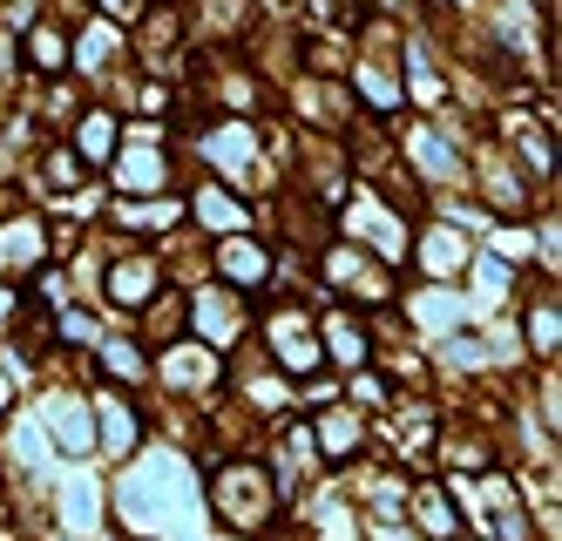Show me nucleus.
Here are the masks:
<instances>
[{
	"label": "nucleus",
	"mask_w": 562,
	"mask_h": 541,
	"mask_svg": "<svg viewBox=\"0 0 562 541\" xmlns=\"http://www.w3.org/2000/svg\"><path fill=\"white\" fill-rule=\"evenodd\" d=\"M461 258H468V237H461V230H427V237H420V264H427L434 278H454Z\"/></svg>",
	"instance_id": "39448f33"
},
{
	"label": "nucleus",
	"mask_w": 562,
	"mask_h": 541,
	"mask_svg": "<svg viewBox=\"0 0 562 541\" xmlns=\"http://www.w3.org/2000/svg\"><path fill=\"white\" fill-rule=\"evenodd\" d=\"M414 156H420V170H427V177H440V183L454 177V149L440 143V136H427V129H420V136H414Z\"/></svg>",
	"instance_id": "2eb2a0df"
},
{
	"label": "nucleus",
	"mask_w": 562,
	"mask_h": 541,
	"mask_svg": "<svg viewBox=\"0 0 562 541\" xmlns=\"http://www.w3.org/2000/svg\"><path fill=\"white\" fill-rule=\"evenodd\" d=\"M448 359H454V365H474V359H481V346H474V339H454V346H448Z\"/></svg>",
	"instance_id": "a878e982"
},
{
	"label": "nucleus",
	"mask_w": 562,
	"mask_h": 541,
	"mask_svg": "<svg viewBox=\"0 0 562 541\" xmlns=\"http://www.w3.org/2000/svg\"><path fill=\"white\" fill-rule=\"evenodd\" d=\"M109 149H115V115H109V109H95V115L82 122V156H89V162H102Z\"/></svg>",
	"instance_id": "dca6fc26"
},
{
	"label": "nucleus",
	"mask_w": 562,
	"mask_h": 541,
	"mask_svg": "<svg viewBox=\"0 0 562 541\" xmlns=\"http://www.w3.org/2000/svg\"><path fill=\"white\" fill-rule=\"evenodd\" d=\"M217 515L231 528H265V515H271V481H265V467H224L217 474Z\"/></svg>",
	"instance_id": "f257e3e1"
},
{
	"label": "nucleus",
	"mask_w": 562,
	"mask_h": 541,
	"mask_svg": "<svg viewBox=\"0 0 562 541\" xmlns=\"http://www.w3.org/2000/svg\"><path fill=\"white\" fill-rule=\"evenodd\" d=\"M48 177H55V183H75V177H82V162H75V156H55Z\"/></svg>",
	"instance_id": "b1692460"
},
{
	"label": "nucleus",
	"mask_w": 562,
	"mask_h": 541,
	"mask_svg": "<svg viewBox=\"0 0 562 541\" xmlns=\"http://www.w3.org/2000/svg\"><path fill=\"white\" fill-rule=\"evenodd\" d=\"M196 217H204L211 230H231L237 237V230H245V203H237L231 190H204V196H196Z\"/></svg>",
	"instance_id": "f8f14e48"
},
{
	"label": "nucleus",
	"mask_w": 562,
	"mask_h": 541,
	"mask_svg": "<svg viewBox=\"0 0 562 541\" xmlns=\"http://www.w3.org/2000/svg\"><path fill=\"white\" fill-rule=\"evenodd\" d=\"M271 346H285L292 372H312V359H318V346L305 339V318H299V312H285V318H271Z\"/></svg>",
	"instance_id": "1a4fd4ad"
},
{
	"label": "nucleus",
	"mask_w": 562,
	"mask_h": 541,
	"mask_svg": "<svg viewBox=\"0 0 562 541\" xmlns=\"http://www.w3.org/2000/svg\"><path fill=\"white\" fill-rule=\"evenodd\" d=\"M367 95H373V102H380V109L393 115V109H400V81H393L386 68H367Z\"/></svg>",
	"instance_id": "4be33fe9"
},
{
	"label": "nucleus",
	"mask_w": 562,
	"mask_h": 541,
	"mask_svg": "<svg viewBox=\"0 0 562 541\" xmlns=\"http://www.w3.org/2000/svg\"><path fill=\"white\" fill-rule=\"evenodd\" d=\"M196 331H204V346H231L237 331H245V312H237L224 291H204V298H196Z\"/></svg>",
	"instance_id": "20e7f679"
},
{
	"label": "nucleus",
	"mask_w": 562,
	"mask_h": 541,
	"mask_svg": "<svg viewBox=\"0 0 562 541\" xmlns=\"http://www.w3.org/2000/svg\"><path fill=\"white\" fill-rule=\"evenodd\" d=\"M318 447H326L333 453V461H352V453H359V420H352V413H318Z\"/></svg>",
	"instance_id": "9b49d317"
},
{
	"label": "nucleus",
	"mask_w": 562,
	"mask_h": 541,
	"mask_svg": "<svg viewBox=\"0 0 562 541\" xmlns=\"http://www.w3.org/2000/svg\"><path fill=\"white\" fill-rule=\"evenodd\" d=\"M95 427H102V447L115 453V461H130L136 440H143V420H136L123 399H95Z\"/></svg>",
	"instance_id": "7ed1b4c3"
},
{
	"label": "nucleus",
	"mask_w": 562,
	"mask_h": 541,
	"mask_svg": "<svg viewBox=\"0 0 562 541\" xmlns=\"http://www.w3.org/2000/svg\"><path fill=\"white\" fill-rule=\"evenodd\" d=\"M420 325H427V331H454V325H461V298H448V291H427V298H420Z\"/></svg>",
	"instance_id": "f3484780"
},
{
	"label": "nucleus",
	"mask_w": 562,
	"mask_h": 541,
	"mask_svg": "<svg viewBox=\"0 0 562 541\" xmlns=\"http://www.w3.org/2000/svg\"><path fill=\"white\" fill-rule=\"evenodd\" d=\"M48 420H55V447H61V453H89V447H95V433H89V406H82V399H68V406L55 399Z\"/></svg>",
	"instance_id": "423d86ee"
},
{
	"label": "nucleus",
	"mask_w": 562,
	"mask_h": 541,
	"mask_svg": "<svg viewBox=\"0 0 562 541\" xmlns=\"http://www.w3.org/2000/svg\"><path fill=\"white\" fill-rule=\"evenodd\" d=\"M164 372H177V386H204L211 380V352H170Z\"/></svg>",
	"instance_id": "a211bd4d"
},
{
	"label": "nucleus",
	"mask_w": 562,
	"mask_h": 541,
	"mask_svg": "<svg viewBox=\"0 0 562 541\" xmlns=\"http://www.w3.org/2000/svg\"><path fill=\"white\" fill-rule=\"evenodd\" d=\"M42 264V224L34 217H14V224H0V271H34Z\"/></svg>",
	"instance_id": "f03ea898"
},
{
	"label": "nucleus",
	"mask_w": 562,
	"mask_h": 541,
	"mask_svg": "<svg viewBox=\"0 0 562 541\" xmlns=\"http://www.w3.org/2000/svg\"><path fill=\"white\" fill-rule=\"evenodd\" d=\"M102 14H115V21H136V14H143V0H102Z\"/></svg>",
	"instance_id": "393cba45"
},
{
	"label": "nucleus",
	"mask_w": 562,
	"mask_h": 541,
	"mask_svg": "<svg viewBox=\"0 0 562 541\" xmlns=\"http://www.w3.org/2000/svg\"><path fill=\"white\" fill-rule=\"evenodd\" d=\"M27 61L55 75V68L68 61V34H61V27H34V34H27Z\"/></svg>",
	"instance_id": "4468645a"
},
{
	"label": "nucleus",
	"mask_w": 562,
	"mask_h": 541,
	"mask_svg": "<svg viewBox=\"0 0 562 541\" xmlns=\"http://www.w3.org/2000/svg\"><path fill=\"white\" fill-rule=\"evenodd\" d=\"M102 365H109V372H123V380H136V372H143V352L109 339V346H102Z\"/></svg>",
	"instance_id": "412c9836"
},
{
	"label": "nucleus",
	"mask_w": 562,
	"mask_h": 541,
	"mask_svg": "<svg viewBox=\"0 0 562 541\" xmlns=\"http://www.w3.org/2000/svg\"><path fill=\"white\" fill-rule=\"evenodd\" d=\"M414 89H420V102H440V81H434V68L414 55Z\"/></svg>",
	"instance_id": "5701e85b"
},
{
	"label": "nucleus",
	"mask_w": 562,
	"mask_h": 541,
	"mask_svg": "<svg viewBox=\"0 0 562 541\" xmlns=\"http://www.w3.org/2000/svg\"><path fill=\"white\" fill-rule=\"evenodd\" d=\"M529 346H536V352H555V298L529 312Z\"/></svg>",
	"instance_id": "aec40b11"
},
{
	"label": "nucleus",
	"mask_w": 562,
	"mask_h": 541,
	"mask_svg": "<svg viewBox=\"0 0 562 541\" xmlns=\"http://www.w3.org/2000/svg\"><path fill=\"white\" fill-rule=\"evenodd\" d=\"M414 515H420V528H427L434 541H454V534H461V515H454V501H448V494H420V501H414Z\"/></svg>",
	"instance_id": "ddd939ff"
},
{
	"label": "nucleus",
	"mask_w": 562,
	"mask_h": 541,
	"mask_svg": "<svg viewBox=\"0 0 562 541\" xmlns=\"http://www.w3.org/2000/svg\"><path fill=\"white\" fill-rule=\"evenodd\" d=\"M217 264H224V278H231L237 291H251V284H265V251H258V244H245V237H231L224 251H217Z\"/></svg>",
	"instance_id": "0eeeda50"
},
{
	"label": "nucleus",
	"mask_w": 562,
	"mask_h": 541,
	"mask_svg": "<svg viewBox=\"0 0 562 541\" xmlns=\"http://www.w3.org/2000/svg\"><path fill=\"white\" fill-rule=\"evenodd\" d=\"M115 190H170V170H164V156H123V170H115Z\"/></svg>",
	"instance_id": "9d476101"
},
{
	"label": "nucleus",
	"mask_w": 562,
	"mask_h": 541,
	"mask_svg": "<svg viewBox=\"0 0 562 541\" xmlns=\"http://www.w3.org/2000/svg\"><path fill=\"white\" fill-rule=\"evenodd\" d=\"M326 346H333L346 365H359V352H367V346H359V331H352V318H326Z\"/></svg>",
	"instance_id": "6ab92c4d"
},
{
	"label": "nucleus",
	"mask_w": 562,
	"mask_h": 541,
	"mask_svg": "<svg viewBox=\"0 0 562 541\" xmlns=\"http://www.w3.org/2000/svg\"><path fill=\"white\" fill-rule=\"evenodd\" d=\"M149 291H156V264H149V258H130V264L109 271V298H115V305H143Z\"/></svg>",
	"instance_id": "6e6552de"
}]
</instances>
